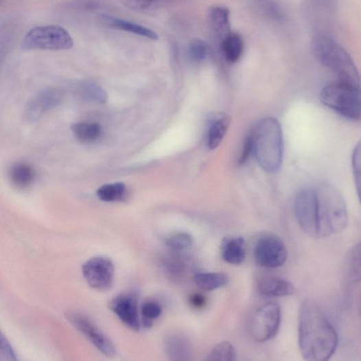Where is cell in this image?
Wrapping results in <instances>:
<instances>
[{"instance_id": "obj_16", "label": "cell", "mask_w": 361, "mask_h": 361, "mask_svg": "<svg viewBox=\"0 0 361 361\" xmlns=\"http://www.w3.org/2000/svg\"><path fill=\"white\" fill-rule=\"evenodd\" d=\"M257 291L267 297H283L294 294L295 288L286 279L270 277L260 281L257 286Z\"/></svg>"}, {"instance_id": "obj_21", "label": "cell", "mask_w": 361, "mask_h": 361, "mask_svg": "<svg viewBox=\"0 0 361 361\" xmlns=\"http://www.w3.org/2000/svg\"><path fill=\"white\" fill-rule=\"evenodd\" d=\"M230 124V118L224 114L217 115L211 121L208 145L211 150L216 149L222 141Z\"/></svg>"}, {"instance_id": "obj_30", "label": "cell", "mask_w": 361, "mask_h": 361, "mask_svg": "<svg viewBox=\"0 0 361 361\" xmlns=\"http://www.w3.org/2000/svg\"><path fill=\"white\" fill-rule=\"evenodd\" d=\"M188 53L190 58L195 62H202L209 57L211 47L201 39H193L189 44Z\"/></svg>"}, {"instance_id": "obj_28", "label": "cell", "mask_w": 361, "mask_h": 361, "mask_svg": "<svg viewBox=\"0 0 361 361\" xmlns=\"http://www.w3.org/2000/svg\"><path fill=\"white\" fill-rule=\"evenodd\" d=\"M96 194L102 201H119L123 200L126 195V187L122 183L106 185L99 188Z\"/></svg>"}, {"instance_id": "obj_7", "label": "cell", "mask_w": 361, "mask_h": 361, "mask_svg": "<svg viewBox=\"0 0 361 361\" xmlns=\"http://www.w3.org/2000/svg\"><path fill=\"white\" fill-rule=\"evenodd\" d=\"M297 220L305 233L318 239V216L317 191L313 189L301 191L295 201Z\"/></svg>"}, {"instance_id": "obj_10", "label": "cell", "mask_w": 361, "mask_h": 361, "mask_svg": "<svg viewBox=\"0 0 361 361\" xmlns=\"http://www.w3.org/2000/svg\"><path fill=\"white\" fill-rule=\"evenodd\" d=\"M115 266L106 257H94L82 266V273L89 286L97 291L111 289L115 279Z\"/></svg>"}, {"instance_id": "obj_1", "label": "cell", "mask_w": 361, "mask_h": 361, "mask_svg": "<svg viewBox=\"0 0 361 361\" xmlns=\"http://www.w3.org/2000/svg\"><path fill=\"white\" fill-rule=\"evenodd\" d=\"M299 345L308 361L329 360L338 346V336L319 305L310 299L301 304L299 315Z\"/></svg>"}, {"instance_id": "obj_3", "label": "cell", "mask_w": 361, "mask_h": 361, "mask_svg": "<svg viewBox=\"0 0 361 361\" xmlns=\"http://www.w3.org/2000/svg\"><path fill=\"white\" fill-rule=\"evenodd\" d=\"M253 152L260 165L267 172H275L283 159V137L280 124L273 118L257 124L250 135Z\"/></svg>"}, {"instance_id": "obj_4", "label": "cell", "mask_w": 361, "mask_h": 361, "mask_svg": "<svg viewBox=\"0 0 361 361\" xmlns=\"http://www.w3.org/2000/svg\"><path fill=\"white\" fill-rule=\"evenodd\" d=\"M318 239L340 233L347 226L348 214L346 204L340 191L329 185L317 191Z\"/></svg>"}, {"instance_id": "obj_15", "label": "cell", "mask_w": 361, "mask_h": 361, "mask_svg": "<svg viewBox=\"0 0 361 361\" xmlns=\"http://www.w3.org/2000/svg\"><path fill=\"white\" fill-rule=\"evenodd\" d=\"M101 18L110 27L115 30L130 33L152 40H157L159 38L156 32L139 23L108 15H101Z\"/></svg>"}, {"instance_id": "obj_36", "label": "cell", "mask_w": 361, "mask_h": 361, "mask_svg": "<svg viewBox=\"0 0 361 361\" xmlns=\"http://www.w3.org/2000/svg\"><path fill=\"white\" fill-rule=\"evenodd\" d=\"M0 356H1V360H16L14 352L10 344L4 337V335L3 334H1V352H0Z\"/></svg>"}, {"instance_id": "obj_20", "label": "cell", "mask_w": 361, "mask_h": 361, "mask_svg": "<svg viewBox=\"0 0 361 361\" xmlns=\"http://www.w3.org/2000/svg\"><path fill=\"white\" fill-rule=\"evenodd\" d=\"M194 281L200 290L211 292L225 287L229 283V277L222 272H199L195 275Z\"/></svg>"}, {"instance_id": "obj_31", "label": "cell", "mask_w": 361, "mask_h": 361, "mask_svg": "<svg viewBox=\"0 0 361 361\" xmlns=\"http://www.w3.org/2000/svg\"><path fill=\"white\" fill-rule=\"evenodd\" d=\"M104 7L101 0H71L67 8L70 10L80 12L97 11Z\"/></svg>"}, {"instance_id": "obj_9", "label": "cell", "mask_w": 361, "mask_h": 361, "mask_svg": "<svg viewBox=\"0 0 361 361\" xmlns=\"http://www.w3.org/2000/svg\"><path fill=\"white\" fill-rule=\"evenodd\" d=\"M288 250L285 243L275 235L262 237L257 242L253 251L257 265L266 268H277L286 264Z\"/></svg>"}, {"instance_id": "obj_34", "label": "cell", "mask_w": 361, "mask_h": 361, "mask_svg": "<svg viewBox=\"0 0 361 361\" xmlns=\"http://www.w3.org/2000/svg\"><path fill=\"white\" fill-rule=\"evenodd\" d=\"M194 243L192 236L188 233H178L168 238L167 246L174 251H182L189 248Z\"/></svg>"}, {"instance_id": "obj_19", "label": "cell", "mask_w": 361, "mask_h": 361, "mask_svg": "<svg viewBox=\"0 0 361 361\" xmlns=\"http://www.w3.org/2000/svg\"><path fill=\"white\" fill-rule=\"evenodd\" d=\"M220 44L222 54L228 62L235 63L241 58L244 42L240 34L231 32Z\"/></svg>"}, {"instance_id": "obj_25", "label": "cell", "mask_w": 361, "mask_h": 361, "mask_svg": "<svg viewBox=\"0 0 361 361\" xmlns=\"http://www.w3.org/2000/svg\"><path fill=\"white\" fill-rule=\"evenodd\" d=\"M172 1V0H122L124 5L128 9L140 12L159 10Z\"/></svg>"}, {"instance_id": "obj_35", "label": "cell", "mask_w": 361, "mask_h": 361, "mask_svg": "<svg viewBox=\"0 0 361 361\" xmlns=\"http://www.w3.org/2000/svg\"><path fill=\"white\" fill-rule=\"evenodd\" d=\"M163 266L170 275H178L185 270V264L178 257L170 256L163 261Z\"/></svg>"}, {"instance_id": "obj_5", "label": "cell", "mask_w": 361, "mask_h": 361, "mask_svg": "<svg viewBox=\"0 0 361 361\" xmlns=\"http://www.w3.org/2000/svg\"><path fill=\"white\" fill-rule=\"evenodd\" d=\"M325 106L351 120H361V89L342 82L331 83L323 89Z\"/></svg>"}, {"instance_id": "obj_14", "label": "cell", "mask_w": 361, "mask_h": 361, "mask_svg": "<svg viewBox=\"0 0 361 361\" xmlns=\"http://www.w3.org/2000/svg\"><path fill=\"white\" fill-rule=\"evenodd\" d=\"M165 351L171 360L188 361L192 360L193 347L185 334L173 332L167 335L164 341Z\"/></svg>"}, {"instance_id": "obj_11", "label": "cell", "mask_w": 361, "mask_h": 361, "mask_svg": "<svg viewBox=\"0 0 361 361\" xmlns=\"http://www.w3.org/2000/svg\"><path fill=\"white\" fill-rule=\"evenodd\" d=\"M66 318L99 351L107 357L115 356L116 349L113 343L90 318L75 312L67 313Z\"/></svg>"}, {"instance_id": "obj_26", "label": "cell", "mask_w": 361, "mask_h": 361, "mask_svg": "<svg viewBox=\"0 0 361 361\" xmlns=\"http://www.w3.org/2000/svg\"><path fill=\"white\" fill-rule=\"evenodd\" d=\"M77 93L84 100L97 103H105L108 96L104 90L93 82H84L77 87Z\"/></svg>"}, {"instance_id": "obj_27", "label": "cell", "mask_w": 361, "mask_h": 361, "mask_svg": "<svg viewBox=\"0 0 361 361\" xmlns=\"http://www.w3.org/2000/svg\"><path fill=\"white\" fill-rule=\"evenodd\" d=\"M141 313L143 327L150 328L153 325V322L161 316L163 307L158 301L148 300L142 304Z\"/></svg>"}, {"instance_id": "obj_29", "label": "cell", "mask_w": 361, "mask_h": 361, "mask_svg": "<svg viewBox=\"0 0 361 361\" xmlns=\"http://www.w3.org/2000/svg\"><path fill=\"white\" fill-rule=\"evenodd\" d=\"M235 348L229 342H222L217 345L211 351L206 360L234 361L236 360Z\"/></svg>"}, {"instance_id": "obj_22", "label": "cell", "mask_w": 361, "mask_h": 361, "mask_svg": "<svg viewBox=\"0 0 361 361\" xmlns=\"http://www.w3.org/2000/svg\"><path fill=\"white\" fill-rule=\"evenodd\" d=\"M12 183L18 188L27 187L34 178V171L25 164H16L10 171Z\"/></svg>"}, {"instance_id": "obj_8", "label": "cell", "mask_w": 361, "mask_h": 361, "mask_svg": "<svg viewBox=\"0 0 361 361\" xmlns=\"http://www.w3.org/2000/svg\"><path fill=\"white\" fill-rule=\"evenodd\" d=\"M281 307L271 301L261 306L255 313L252 324V335L257 342H265L275 337L281 323Z\"/></svg>"}, {"instance_id": "obj_32", "label": "cell", "mask_w": 361, "mask_h": 361, "mask_svg": "<svg viewBox=\"0 0 361 361\" xmlns=\"http://www.w3.org/2000/svg\"><path fill=\"white\" fill-rule=\"evenodd\" d=\"M352 166L357 194L361 203V141L354 148L352 156Z\"/></svg>"}, {"instance_id": "obj_37", "label": "cell", "mask_w": 361, "mask_h": 361, "mask_svg": "<svg viewBox=\"0 0 361 361\" xmlns=\"http://www.w3.org/2000/svg\"><path fill=\"white\" fill-rule=\"evenodd\" d=\"M253 152V144H252V140L251 135L246 139V141L245 142L243 152L242 154V156L240 159V164H242L245 163L248 157L250 156V154Z\"/></svg>"}, {"instance_id": "obj_12", "label": "cell", "mask_w": 361, "mask_h": 361, "mask_svg": "<svg viewBox=\"0 0 361 361\" xmlns=\"http://www.w3.org/2000/svg\"><path fill=\"white\" fill-rule=\"evenodd\" d=\"M111 311L128 327L139 331L141 321L139 316L138 298L132 292L121 294L110 303Z\"/></svg>"}, {"instance_id": "obj_33", "label": "cell", "mask_w": 361, "mask_h": 361, "mask_svg": "<svg viewBox=\"0 0 361 361\" xmlns=\"http://www.w3.org/2000/svg\"><path fill=\"white\" fill-rule=\"evenodd\" d=\"M257 6L266 16L273 19L281 21L283 18V12L274 0H256Z\"/></svg>"}, {"instance_id": "obj_24", "label": "cell", "mask_w": 361, "mask_h": 361, "mask_svg": "<svg viewBox=\"0 0 361 361\" xmlns=\"http://www.w3.org/2000/svg\"><path fill=\"white\" fill-rule=\"evenodd\" d=\"M347 270L349 280L351 283L361 281V242L351 250L348 256Z\"/></svg>"}, {"instance_id": "obj_13", "label": "cell", "mask_w": 361, "mask_h": 361, "mask_svg": "<svg viewBox=\"0 0 361 361\" xmlns=\"http://www.w3.org/2000/svg\"><path fill=\"white\" fill-rule=\"evenodd\" d=\"M60 100L61 93L58 90H44L30 101L25 116L30 121H36L46 112L56 107Z\"/></svg>"}, {"instance_id": "obj_23", "label": "cell", "mask_w": 361, "mask_h": 361, "mask_svg": "<svg viewBox=\"0 0 361 361\" xmlns=\"http://www.w3.org/2000/svg\"><path fill=\"white\" fill-rule=\"evenodd\" d=\"M71 130L77 139L86 143L97 141L102 135L101 127L97 124L77 123L71 126Z\"/></svg>"}, {"instance_id": "obj_2", "label": "cell", "mask_w": 361, "mask_h": 361, "mask_svg": "<svg viewBox=\"0 0 361 361\" xmlns=\"http://www.w3.org/2000/svg\"><path fill=\"white\" fill-rule=\"evenodd\" d=\"M316 59L338 77L340 82L360 86V75L347 50L325 33L315 34L312 41Z\"/></svg>"}, {"instance_id": "obj_18", "label": "cell", "mask_w": 361, "mask_h": 361, "mask_svg": "<svg viewBox=\"0 0 361 361\" xmlns=\"http://www.w3.org/2000/svg\"><path fill=\"white\" fill-rule=\"evenodd\" d=\"M244 244V240L240 237L224 239L221 246L222 259L233 266L242 264L246 257Z\"/></svg>"}, {"instance_id": "obj_17", "label": "cell", "mask_w": 361, "mask_h": 361, "mask_svg": "<svg viewBox=\"0 0 361 361\" xmlns=\"http://www.w3.org/2000/svg\"><path fill=\"white\" fill-rule=\"evenodd\" d=\"M212 33L220 43L230 32V12L223 6H213L209 12Z\"/></svg>"}, {"instance_id": "obj_38", "label": "cell", "mask_w": 361, "mask_h": 361, "mask_svg": "<svg viewBox=\"0 0 361 361\" xmlns=\"http://www.w3.org/2000/svg\"><path fill=\"white\" fill-rule=\"evenodd\" d=\"M189 301L191 305L196 308H202L206 305V299L200 294L191 295Z\"/></svg>"}, {"instance_id": "obj_6", "label": "cell", "mask_w": 361, "mask_h": 361, "mask_svg": "<svg viewBox=\"0 0 361 361\" xmlns=\"http://www.w3.org/2000/svg\"><path fill=\"white\" fill-rule=\"evenodd\" d=\"M73 46L69 33L60 25H41L24 36L22 47L28 50H67Z\"/></svg>"}]
</instances>
